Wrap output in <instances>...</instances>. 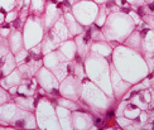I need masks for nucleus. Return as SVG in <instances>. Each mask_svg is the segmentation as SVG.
I'll list each match as a JSON object with an SVG mask.
<instances>
[{"label": "nucleus", "instance_id": "nucleus-1", "mask_svg": "<svg viewBox=\"0 0 154 130\" xmlns=\"http://www.w3.org/2000/svg\"><path fill=\"white\" fill-rule=\"evenodd\" d=\"M100 6L91 0H80L72 5V11L77 20L82 24H90L97 17Z\"/></svg>", "mask_w": 154, "mask_h": 130}, {"label": "nucleus", "instance_id": "nucleus-6", "mask_svg": "<svg viewBox=\"0 0 154 130\" xmlns=\"http://www.w3.org/2000/svg\"><path fill=\"white\" fill-rule=\"evenodd\" d=\"M15 0H0V11L8 13L15 8Z\"/></svg>", "mask_w": 154, "mask_h": 130}, {"label": "nucleus", "instance_id": "nucleus-9", "mask_svg": "<svg viewBox=\"0 0 154 130\" xmlns=\"http://www.w3.org/2000/svg\"><path fill=\"white\" fill-rule=\"evenodd\" d=\"M126 2L130 6H134V8L140 5H145V0H126Z\"/></svg>", "mask_w": 154, "mask_h": 130}, {"label": "nucleus", "instance_id": "nucleus-7", "mask_svg": "<svg viewBox=\"0 0 154 130\" xmlns=\"http://www.w3.org/2000/svg\"><path fill=\"white\" fill-rule=\"evenodd\" d=\"M124 115L126 116V118H129V119H135V118H138V115H139V109L137 106H134V105H128Z\"/></svg>", "mask_w": 154, "mask_h": 130}, {"label": "nucleus", "instance_id": "nucleus-12", "mask_svg": "<svg viewBox=\"0 0 154 130\" xmlns=\"http://www.w3.org/2000/svg\"><path fill=\"white\" fill-rule=\"evenodd\" d=\"M4 20H5V15L3 14L2 11H0V24H2V23H3Z\"/></svg>", "mask_w": 154, "mask_h": 130}, {"label": "nucleus", "instance_id": "nucleus-13", "mask_svg": "<svg viewBox=\"0 0 154 130\" xmlns=\"http://www.w3.org/2000/svg\"><path fill=\"white\" fill-rule=\"evenodd\" d=\"M94 2H95L96 4H104V3L106 2V0H94Z\"/></svg>", "mask_w": 154, "mask_h": 130}, {"label": "nucleus", "instance_id": "nucleus-15", "mask_svg": "<svg viewBox=\"0 0 154 130\" xmlns=\"http://www.w3.org/2000/svg\"><path fill=\"white\" fill-rule=\"evenodd\" d=\"M148 2V3H153V0H145V3Z\"/></svg>", "mask_w": 154, "mask_h": 130}, {"label": "nucleus", "instance_id": "nucleus-10", "mask_svg": "<svg viewBox=\"0 0 154 130\" xmlns=\"http://www.w3.org/2000/svg\"><path fill=\"white\" fill-rule=\"evenodd\" d=\"M144 18V20L148 23V25H150L152 28H154V15H149V14H146L143 17Z\"/></svg>", "mask_w": 154, "mask_h": 130}, {"label": "nucleus", "instance_id": "nucleus-5", "mask_svg": "<svg viewBox=\"0 0 154 130\" xmlns=\"http://www.w3.org/2000/svg\"><path fill=\"white\" fill-rule=\"evenodd\" d=\"M106 20H107L106 8H105V6H100V8H99V13H97V17H96V19H95V24L97 25L99 28H101Z\"/></svg>", "mask_w": 154, "mask_h": 130}, {"label": "nucleus", "instance_id": "nucleus-11", "mask_svg": "<svg viewBox=\"0 0 154 130\" xmlns=\"http://www.w3.org/2000/svg\"><path fill=\"white\" fill-rule=\"evenodd\" d=\"M94 122H95V125L99 126V128L102 125V120H101L100 118H95V119H94Z\"/></svg>", "mask_w": 154, "mask_h": 130}, {"label": "nucleus", "instance_id": "nucleus-3", "mask_svg": "<svg viewBox=\"0 0 154 130\" xmlns=\"http://www.w3.org/2000/svg\"><path fill=\"white\" fill-rule=\"evenodd\" d=\"M63 19H65V23L67 24V28L71 33H73V34L81 33V30H82L81 25H79V23H77V20L71 13H66V14L63 15Z\"/></svg>", "mask_w": 154, "mask_h": 130}, {"label": "nucleus", "instance_id": "nucleus-8", "mask_svg": "<svg viewBox=\"0 0 154 130\" xmlns=\"http://www.w3.org/2000/svg\"><path fill=\"white\" fill-rule=\"evenodd\" d=\"M0 36L2 38H8L10 36V23L5 22L3 25H0Z\"/></svg>", "mask_w": 154, "mask_h": 130}, {"label": "nucleus", "instance_id": "nucleus-14", "mask_svg": "<svg viewBox=\"0 0 154 130\" xmlns=\"http://www.w3.org/2000/svg\"><path fill=\"white\" fill-rule=\"evenodd\" d=\"M53 2H56V3H62L63 0H53Z\"/></svg>", "mask_w": 154, "mask_h": 130}, {"label": "nucleus", "instance_id": "nucleus-2", "mask_svg": "<svg viewBox=\"0 0 154 130\" xmlns=\"http://www.w3.org/2000/svg\"><path fill=\"white\" fill-rule=\"evenodd\" d=\"M61 9L62 5L61 3H56L53 0H51L47 5L46 9V25L47 27H52V24H56V22L61 18Z\"/></svg>", "mask_w": 154, "mask_h": 130}, {"label": "nucleus", "instance_id": "nucleus-4", "mask_svg": "<svg viewBox=\"0 0 154 130\" xmlns=\"http://www.w3.org/2000/svg\"><path fill=\"white\" fill-rule=\"evenodd\" d=\"M46 0H32L30 2V9L34 14L41 15L44 11V8H46Z\"/></svg>", "mask_w": 154, "mask_h": 130}]
</instances>
